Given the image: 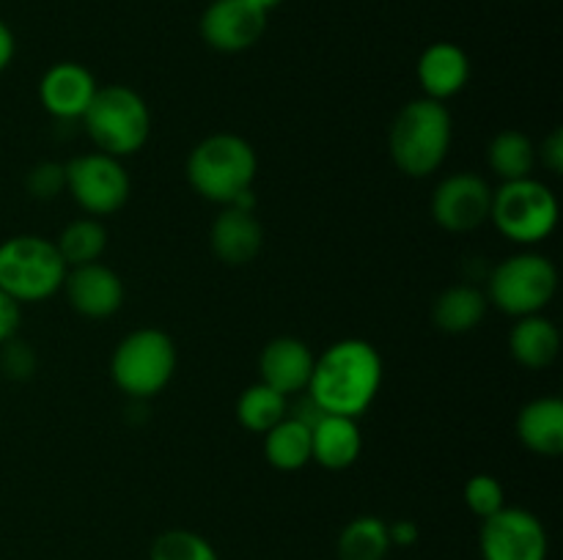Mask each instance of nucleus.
Listing matches in <instances>:
<instances>
[{
  "mask_svg": "<svg viewBox=\"0 0 563 560\" xmlns=\"http://www.w3.org/2000/svg\"><path fill=\"white\" fill-rule=\"evenodd\" d=\"M542 165L555 176L563 170V130L561 126H555V130L542 141Z\"/></svg>",
  "mask_w": 563,
  "mask_h": 560,
  "instance_id": "obj_32",
  "label": "nucleus"
},
{
  "mask_svg": "<svg viewBox=\"0 0 563 560\" xmlns=\"http://www.w3.org/2000/svg\"><path fill=\"white\" fill-rule=\"evenodd\" d=\"M454 141V119L445 102L412 99L396 113L388 130V152L396 168L410 179H427L449 157Z\"/></svg>",
  "mask_w": 563,
  "mask_h": 560,
  "instance_id": "obj_2",
  "label": "nucleus"
},
{
  "mask_svg": "<svg viewBox=\"0 0 563 560\" xmlns=\"http://www.w3.org/2000/svg\"><path fill=\"white\" fill-rule=\"evenodd\" d=\"M489 220L515 245H539L559 225V198L533 176L504 181L493 190Z\"/></svg>",
  "mask_w": 563,
  "mask_h": 560,
  "instance_id": "obj_7",
  "label": "nucleus"
},
{
  "mask_svg": "<svg viewBox=\"0 0 563 560\" xmlns=\"http://www.w3.org/2000/svg\"><path fill=\"white\" fill-rule=\"evenodd\" d=\"M264 245V228L253 212L223 206L209 228V247L229 267H245L258 258Z\"/></svg>",
  "mask_w": 563,
  "mask_h": 560,
  "instance_id": "obj_16",
  "label": "nucleus"
},
{
  "mask_svg": "<svg viewBox=\"0 0 563 560\" xmlns=\"http://www.w3.org/2000/svg\"><path fill=\"white\" fill-rule=\"evenodd\" d=\"M0 368H3L5 377L16 379V382L31 379L36 373V355H33L31 344L20 340L16 335L11 340H5L0 346Z\"/></svg>",
  "mask_w": 563,
  "mask_h": 560,
  "instance_id": "obj_29",
  "label": "nucleus"
},
{
  "mask_svg": "<svg viewBox=\"0 0 563 560\" xmlns=\"http://www.w3.org/2000/svg\"><path fill=\"white\" fill-rule=\"evenodd\" d=\"M258 173L256 148L234 132H218L198 143L187 157V181L203 201L229 206L253 190Z\"/></svg>",
  "mask_w": 563,
  "mask_h": 560,
  "instance_id": "obj_3",
  "label": "nucleus"
},
{
  "mask_svg": "<svg viewBox=\"0 0 563 560\" xmlns=\"http://www.w3.org/2000/svg\"><path fill=\"white\" fill-rule=\"evenodd\" d=\"M64 291L71 311L86 318H110L121 311L126 296L121 275L102 261L66 269Z\"/></svg>",
  "mask_w": 563,
  "mask_h": 560,
  "instance_id": "obj_12",
  "label": "nucleus"
},
{
  "mask_svg": "<svg viewBox=\"0 0 563 560\" xmlns=\"http://www.w3.org/2000/svg\"><path fill=\"white\" fill-rule=\"evenodd\" d=\"M64 173L66 192L91 217H108L130 201V173L124 170L121 159L110 157V154H80L64 165Z\"/></svg>",
  "mask_w": 563,
  "mask_h": 560,
  "instance_id": "obj_9",
  "label": "nucleus"
},
{
  "mask_svg": "<svg viewBox=\"0 0 563 560\" xmlns=\"http://www.w3.org/2000/svg\"><path fill=\"white\" fill-rule=\"evenodd\" d=\"M14 53H16L14 33H11V27L0 20V71L9 69L11 60H14Z\"/></svg>",
  "mask_w": 563,
  "mask_h": 560,
  "instance_id": "obj_34",
  "label": "nucleus"
},
{
  "mask_svg": "<svg viewBox=\"0 0 563 560\" xmlns=\"http://www.w3.org/2000/svg\"><path fill=\"white\" fill-rule=\"evenodd\" d=\"M489 300L476 285H449L432 305L434 327L449 335H465L476 329L487 316Z\"/></svg>",
  "mask_w": 563,
  "mask_h": 560,
  "instance_id": "obj_21",
  "label": "nucleus"
},
{
  "mask_svg": "<svg viewBox=\"0 0 563 560\" xmlns=\"http://www.w3.org/2000/svg\"><path fill=\"white\" fill-rule=\"evenodd\" d=\"M148 560H220L218 549L201 533L174 527L154 538L148 549Z\"/></svg>",
  "mask_w": 563,
  "mask_h": 560,
  "instance_id": "obj_27",
  "label": "nucleus"
},
{
  "mask_svg": "<svg viewBox=\"0 0 563 560\" xmlns=\"http://www.w3.org/2000/svg\"><path fill=\"white\" fill-rule=\"evenodd\" d=\"M517 437L528 450L539 456L563 453V401L555 395H542L526 404L517 415Z\"/></svg>",
  "mask_w": 563,
  "mask_h": 560,
  "instance_id": "obj_20",
  "label": "nucleus"
},
{
  "mask_svg": "<svg viewBox=\"0 0 563 560\" xmlns=\"http://www.w3.org/2000/svg\"><path fill=\"white\" fill-rule=\"evenodd\" d=\"M82 124L99 152L115 159L132 157L152 135V110L130 86H104L93 93Z\"/></svg>",
  "mask_w": 563,
  "mask_h": 560,
  "instance_id": "obj_4",
  "label": "nucleus"
},
{
  "mask_svg": "<svg viewBox=\"0 0 563 560\" xmlns=\"http://www.w3.org/2000/svg\"><path fill=\"white\" fill-rule=\"evenodd\" d=\"M363 450V434L355 417L322 415L311 426V461L324 470H350Z\"/></svg>",
  "mask_w": 563,
  "mask_h": 560,
  "instance_id": "obj_18",
  "label": "nucleus"
},
{
  "mask_svg": "<svg viewBox=\"0 0 563 560\" xmlns=\"http://www.w3.org/2000/svg\"><path fill=\"white\" fill-rule=\"evenodd\" d=\"M20 322L22 305L16 300H11L5 291H0V346H3L5 340L14 338L16 329H20Z\"/></svg>",
  "mask_w": 563,
  "mask_h": 560,
  "instance_id": "obj_31",
  "label": "nucleus"
},
{
  "mask_svg": "<svg viewBox=\"0 0 563 560\" xmlns=\"http://www.w3.org/2000/svg\"><path fill=\"white\" fill-rule=\"evenodd\" d=\"M286 415H289V399L280 395L278 390L267 388L264 382L242 390L240 401H236V421L253 434H267Z\"/></svg>",
  "mask_w": 563,
  "mask_h": 560,
  "instance_id": "obj_25",
  "label": "nucleus"
},
{
  "mask_svg": "<svg viewBox=\"0 0 563 560\" xmlns=\"http://www.w3.org/2000/svg\"><path fill=\"white\" fill-rule=\"evenodd\" d=\"M245 3H251L253 9L264 11V14H269V11L275 9V5H280V0H245Z\"/></svg>",
  "mask_w": 563,
  "mask_h": 560,
  "instance_id": "obj_35",
  "label": "nucleus"
},
{
  "mask_svg": "<svg viewBox=\"0 0 563 560\" xmlns=\"http://www.w3.org/2000/svg\"><path fill=\"white\" fill-rule=\"evenodd\" d=\"M388 522L374 514L355 516L346 522L344 530L339 533L335 552L339 560H385L390 555Z\"/></svg>",
  "mask_w": 563,
  "mask_h": 560,
  "instance_id": "obj_23",
  "label": "nucleus"
},
{
  "mask_svg": "<svg viewBox=\"0 0 563 560\" xmlns=\"http://www.w3.org/2000/svg\"><path fill=\"white\" fill-rule=\"evenodd\" d=\"M97 88V80L86 66L75 60H60L44 71L38 82V99L53 119L75 121L82 119Z\"/></svg>",
  "mask_w": 563,
  "mask_h": 560,
  "instance_id": "obj_14",
  "label": "nucleus"
},
{
  "mask_svg": "<svg viewBox=\"0 0 563 560\" xmlns=\"http://www.w3.org/2000/svg\"><path fill=\"white\" fill-rule=\"evenodd\" d=\"M390 547H416L418 538H421V530L412 519H396L388 525Z\"/></svg>",
  "mask_w": 563,
  "mask_h": 560,
  "instance_id": "obj_33",
  "label": "nucleus"
},
{
  "mask_svg": "<svg viewBox=\"0 0 563 560\" xmlns=\"http://www.w3.org/2000/svg\"><path fill=\"white\" fill-rule=\"evenodd\" d=\"M559 291V269L542 253H515L489 275L487 300L506 316L542 313Z\"/></svg>",
  "mask_w": 563,
  "mask_h": 560,
  "instance_id": "obj_8",
  "label": "nucleus"
},
{
  "mask_svg": "<svg viewBox=\"0 0 563 560\" xmlns=\"http://www.w3.org/2000/svg\"><path fill=\"white\" fill-rule=\"evenodd\" d=\"M418 82L423 88V97L445 99L456 97L462 88L471 80V60H467L465 49L456 47L451 42L429 44L418 58Z\"/></svg>",
  "mask_w": 563,
  "mask_h": 560,
  "instance_id": "obj_17",
  "label": "nucleus"
},
{
  "mask_svg": "<svg viewBox=\"0 0 563 560\" xmlns=\"http://www.w3.org/2000/svg\"><path fill=\"white\" fill-rule=\"evenodd\" d=\"M465 505L471 514L478 516V519H487V516L498 514L506 505L504 483L495 475H489V472L471 475L465 483Z\"/></svg>",
  "mask_w": 563,
  "mask_h": 560,
  "instance_id": "obj_28",
  "label": "nucleus"
},
{
  "mask_svg": "<svg viewBox=\"0 0 563 560\" xmlns=\"http://www.w3.org/2000/svg\"><path fill=\"white\" fill-rule=\"evenodd\" d=\"M55 247L69 269L93 264L102 258L104 247H108V228L99 217H77L60 231Z\"/></svg>",
  "mask_w": 563,
  "mask_h": 560,
  "instance_id": "obj_26",
  "label": "nucleus"
},
{
  "mask_svg": "<svg viewBox=\"0 0 563 560\" xmlns=\"http://www.w3.org/2000/svg\"><path fill=\"white\" fill-rule=\"evenodd\" d=\"M487 163L500 181H517L533 176L537 168V146L520 130H506L489 141Z\"/></svg>",
  "mask_w": 563,
  "mask_h": 560,
  "instance_id": "obj_24",
  "label": "nucleus"
},
{
  "mask_svg": "<svg viewBox=\"0 0 563 560\" xmlns=\"http://www.w3.org/2000/svg\"><path fill=\"white\" fill-rule=\"evenodd\" d=\"M493 187L476 173H451L434 187L432 217L451 234H467L489 220Z\"/></svg>",
  "mask_w": 563,
  "mask_h": 560,
  "instance_id": "obj_11",
  "label": "nucleus"
},
{
  "mask_svg": "<svg viewBox=\"0 0 563 560\" xmlns=\"http://www.w3.org/2000/svg\"><path fill=\"white\" fill-rule=\"evenodd\" d=\"M176 344L157 327L132 329L119 340L110 357V377L124 395L135 401L154 399L176 373Z\"/></svg>",
  "mask_w": 563,
  "mask_h": 560,
  "instance_id": "obj_5",
  "label": "nucleus"
},
{
  "mask_svg": "<svg viewBox=\"0 0 563 560\" xmlns=\"http://www.w3.org/2000/svg\"><path fill=\"white\" fill-rule=\"evenodd\" d=\"M25 187L33 198H38V201H49V198L58 195L60 190H66L64 165L58 163L33 165L25 176Z\"/></svg>",
  "mask_w": 563,
  "mask_h": 560,
  "instance_id": "obj_30",
  "label": "nucleus"
},
{
  "mask_svg": "<svg viewBox=\"0 0 563 560\" xmlns=\"http://www.w3.org/2000/svg\"><path fill=\"white\" fill-rule=\"evenodd\" d=\"M383 357L363 338H341L313 360L306 393L328 415L361 417L383 388Z\"/></svg>",
  "mask_w": 563,
  "mask_h": 560,
  "instance_id": "obj_1",
  "label": "nucleus"
},
{
  "mask_svg": "<svg viewBox=\"0 0 563 560\" xmlns=\"http://www.w3.org/2000/svg\"><path fill=\"white\" fill-rule=\"evenodd\" d=\"M509 351L515 362L528 371H544L555 362L561 351V333L553 318L542 313L520 316L509 333Z\"/></svg>",
  "mask_w": 563,
  "mask_h": 560,
  "instance_id": "obj_19",
  "label": "nucleus"
},
{
  "mask_svg": "<svg viewBox=\"0 0 563 560\" xmlns=\"http://www.w3.org/2000/svg\"><path fill=\"white\" fill-rule=\"evenodd\" d=\"M264 456L280 472H295L311 461V426L286 415L264 434Z\"/></svg>",
  "mask_w": 563,
  "mask_h": 560,
  "instance_id": "obj_22",
  "label": "nucleus"
},
{
  "mask_svg": "<svg viewBox=\"0 0 563 560\" xmlns=\"http://www.w3.org/2000/svg\"><path fill=\"white\" fill-rule=\"evenodd\" d=\"M478 549L482 560H548V527L533 511L504 505L498 514L482 519Z\"/></svg>",
  "mask_w": 563,
  "mask_h": 560,
  "instance_id": "obj_10",
  "label": "nucleus"
},
{
  "mask_svg": "<svg viewBox=\"0 0 563 560\" xmlns=\"http://www.w3.org/2000/svg\"><path fill=\"white\" fill-rule=\"evenodd\" d=\"M267 27V14L245 0H214L201 16L203 42L220 53L251 49Z\"/></svg>",
  "mask_w": 563,
  "mask_h": 560,
  "instance_id": "obj_13",
  "label": "nucleus"
},
{
  "mask_svg": "<svg viewBox=\"0 0 563 560\" xmlns=\"http://www.w3.org/2000/svg\"><path fill=\"white\" fill-rule=\"evenodd\" d=\"M313 351L308 349L306 340L291 338V335H280L273 338L258 355V371H262V382L267 388L278 390L280 395H295L308 388V379L313 371Z\"/></svg>",
  "mask_w": 563,
  "mask_h": 560,
  "instance_id": "obj_15",
  "label": "nucleus"
},
{
  "mask_svg": "<svg viewBox=\"0 0 563 560\" xmlns=\"http://www.w3.org/2000/svg\"><path fill=\"white\" fill-rule=\"evenodd\" d=\"M66 264L55 242L16 234L0 242V291L22 302H44L64 289Z\"/></svg>",
  "mask_w": 563,
  "mask_h": 560,
  "instance_id": "obj_6",
  "label": "nucleus"
}]
</instances>
